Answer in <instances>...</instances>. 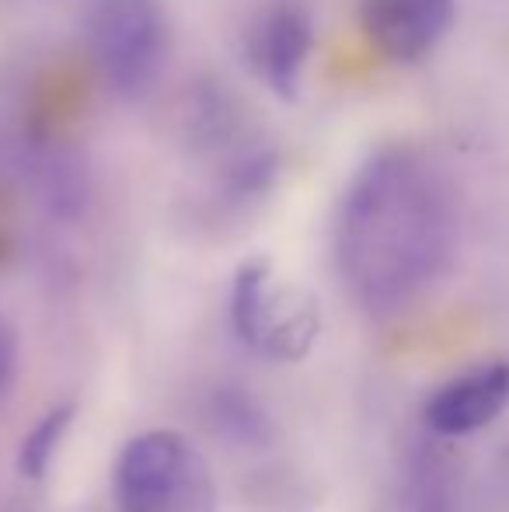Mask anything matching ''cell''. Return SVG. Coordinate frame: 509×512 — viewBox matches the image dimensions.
I'll use <instances>...</instances> for the list:
<instances>
[{
  "label": "cell",
  "instance_id": "cell-7",
  "mask_svg": "<svg viewBox=\"0 0 509 512\" xmlns=\"http://www.w3.org/2000/svg\"><path fill=\"white\" fill-rule=\"evenodd\" d=\"M506 401H509V366L489 363L450 380L447 387H440L426 401L422 418H426L429 432H436V436H468V432H478L492 418L503 415Z\"/></svg>",
  "mask_w": 509,
  "mask_h": 512
},
{
  "label": "cell",
  "instance_id": "cell-4",
  "mask_svg": "<svg viewBox=\"0 0 509 512\" xmlns=\"http://www.w3.org/2000/svg\"><path fill=\"white\" fill-rule=\"evenodd\" d=\"M119 512H213V478L178 432H140L116 460Z\"/></svg>",
  "mask_w": 509,
  "mask_h": 512
},
{
  "label": "cell",
  "instance_id": "cell-2",
  "mask_svg": "<svg viewBox=\"0 0 509 512\" xmlns=\"http://www.w3.org/2000/svg\"><path fill=\"white\" fill-rule=\"evenodd\" d=\"M231 328L258 356L297 363L318 342L321 310L314 293L279 279L269 258H248L231 283Z\"/></svg>",
  "mask_w": 509,
  "mask_h": 512
},
{
  "label": "cell",
  "instance_id": "cell-8",
  "mask_svg": "<svg viewBox=\"0 0 509 512\" xmlns=\"http://www.w3.org/2000/svg\"><path fill=\"white\" fill-rule=\"evenodd\" d=\"M70 425H74V405H56L25 432V439H21V446H18L21 478H28V481L46 478L56 453H60L63 439H67Z\"/></svg>",
  "mask_w": 509,
  "mask_h": 512
},
{
  "label": "cell",
  "instance_id": "cell-1",
  "mask_svg": "<svg viewBox=\"0 0 509 512\" xmlns=\"http://www.w3.org/2000/svg\"><path fill=\"white\" fill-rule=\"evenodd\" d=\"M454 199L443 175L408 147L374 154L349 182L335 220V258L370 314L412 304L454 248Z\"/></svg>",
  "mask_w": 509,
  "mask_h": 512
},
{
  "label": "cell",
  "instance_id": "cell-6",
  "mask_svg": "<svg viewBox=\"0 0 509 512\" xmlns=\"http://www.w3.org/2000/svg\"><path fill=\"white\" fill-rule=\"evenodd\" d=\"M457 0H360V28L391 63H422L450 35Z\"/></svg>",
  "mask_w": 509,
  "mask_h": 512
},
{
  "label": "cell",
  "instance_id": "cell-3",
  "mask_svg": "<svg viewBox=\"0 0 509 512\" xmlns=\"http://www.w3.org/2000/svg\"><path fill=\"white\" fill-rule=\"evenodd\" d=\"M88 46L102 81L119 98H147L171 53L164 0H91Z\"/></svg>",
  "mask_w": 509,
  "mask_h": 512
},
{
  "label": "cell",
  "instance_id": "cell-5",
  "mask_svg": "<svg viewBox=\"0 0 509 512\" xmlns=\"http://www.w3.org/2000/svg\"><path fill=\"white\" fill-rule=\"evenodd\" d=\"M314 49V21L297 0H272L248 21L245 60L283 102H297Z\"/></svg>",
  "mask_w": 509,
  "mask_h": 512
}]
</instances>
